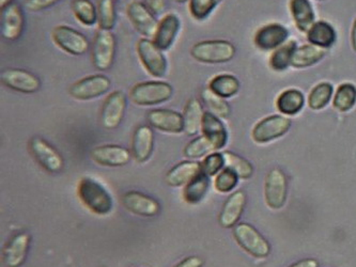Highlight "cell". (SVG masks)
<instances>
[{
    "label": "cell",
    "mask_w": 356,
    "mask_h": 267,
    "mask_svg": "<svg viewBox=\"0 0 356 267\" xmlns=\"http://www.w3.org/2000/svg\"><path fill=\"white\" fill-rule=\"evenodd\" d=\"M200 172H202V166L198 161H181L167 172L165 180L169 186L179 188V187H184Z\"/></svg>",
    "instance_id": "cell-23"
},
{
    "label": "cell",
    "mask_w": 356,
    "mask_h": 267,
    "mask_svg": "<svg viewBox=\"0 0 356 267\" xmlns=\"http://www.w3.org/2000/svg\"><path fill=\"white\" fill-rule=\"evenodd\" d=\"M202 131V135L212 143L216 151L220 150L227 145L228 131L220 118L213 115L210 111L204 113Z\"/></svg>",
    "instance_id": "cell-25"
},
{
    "label": "cell",
    "mask_w": 356,
    "mask_h": 267,
    "mask_svg": "<svg viewBox=\"0 0 356 267\" xmlns=\"http://www.w3.org/2000/svg\"><path fill=\"white\" fill-rule=\"evenodd\" d=\"M137 54L146 71L151 76L161 79L167 72V59L163 51L148 38L140 39L137 43Z\"/></svg>",
    "instance_id": "cell-5"
},
{
    "label": "cell",
    "mask_w": 356,
    "mask_h": 267,
    "mask_svg": "<svg viewBox=\"0 0 356 267\" xmlns=\"http://www.w3.org/2000/svg\"><path fill=\"white\" fill-rule=\"evenodd\" d=\"M154 133L149 125H140L135 129L132 139V156L138 164H145L152 156Z\"/></svg>",
    "instance_id": "cell-21"
},
{
    "label": "cell",
    "mask_w": 356,
    "mask_h": 267,
    "mask_svg": "<svg viewBox=\"0 0 356 267\" xmlns=\"http://www.w3.org/2000/svg\"><path fill=\"white\" fill-rule=\"evenodd\" d=\"M296 42L294 40L286 42L284 45L273 51L270 58V67L276 72L284 71L291 65L292 57L296 51Z\"/></svg>",
    "instance_id": "cell-33"
},
{
    "label": "cell",
    "mask_w": 356,
    "mask_h": 267,
    "mask_svg": "<svg viewBox=\"0 0 356 267\" xmlns=\"http://www.w3.org/2000/svg\"><path fill=\"white\" fill-rule=\"evenodd\" d=\"M127 99L123 91H113L107 97L101 111V123L104 129L113 131L119 127L127 111Z\"/></svg>",
    "instance_id": "cell-13"
},
{
    "label": "cell",
    "mask_w": 356,
    "mask_h": 267,
    "mask_svg": "<svg viewBox=\"0 0 356 267\" xmlns=\"http://www.w3.org/2000/svg\"><path fill=\"white\" fill-rule=\"evenodd\" d=\"M288 184L286 175L280 169H273L268 172L264 186V196L268 207L280 210L287 200Z\"/></svg>",
    "instance_id": "cell-16"
},
{
    "label": "cell",
    "mask_w": 356,
    "mask_h": 267,
    "mask_svg": "<svg viewBox=\"0 0 356 267\" xmlns=\"http://www.w3.org/2000/svg\"><path fill=\"white\" fill-rule=\"evenodd\" d=\"M111 88V79L102 74H97L73 83L70 87L69 93L73 99L79 101H90V99L102 97L103 95L108 92Z\"/></svg>",
    "instance_id": "cell-9"
},
{
    "label": "cell",
    "mask_w": 356,
    "mask_h": 267,
    "mask_svg": "<svg viewBox=\"0 0 356 267\" xmlns=\"http://www.w3.org/2000/svg\"><path fill=\"white\" fill-rule=\"evenodd\" d=\"M0 81L11 90L25 95L38 92L41 81L35 74L21 69H7L0 74Z\"/></svg>",
    "instance_id": "cell-11"
},
{
    "label": "cell",
    "mask_w": 356,
    "mask_h": 267,
    "mask_svg": "<svg viewBox=\"0 0 356 267\" xmlns=\"http://www.w3.org/2000/svg\"><path fill=\"white\" fill-rule=\"evenodd\" d=\"M202 172L209 177L218 175L225 166V159L222 153L213 152L207 155L200 163Z\"/></svg>",
    "instance_id": "cell-42"
},
{
    "label": "cell",
    "mask_w": 356,
    "mask_h": 267,
    "mask_svg": "<svg viewBox=\"0 0 356 267\" xmlns=\"http://www.w3.org/2000/svg\"><path fill=\"white\" fill-rule=\"evenodd\" d=\"M147 119L151 127L163 133L174 135L184 133L183 115L178 111L172 109H153L149 111Z\"/></svg>",
    "instance_id": "cell-20"
},
{
    "label": "cell",
    "mask_w": 356,
    "mask_h": 267,
    "mask_svg": "<svg viewBox=\"0 0 356 267\" xmlns=\"http://www.w3.org/2000/svg\"><path fill=\"white\" fill-rule=\"evenodd\" d=\"M246 204V195L244 191H238L224 203L220 211L218 221L222 228L232 229L238 225Z\"/></svg>",
    "instance_id": "cell-22"
},
{
    "label": "cell",
    "mask_w": 356,
    "mask_h": 267,
    "mask_svg": "<svg viewBox=\"0 0 356 267\" xmlns=\"http://www.w3.org/2000/svg\"><path fill=\"white\" fill-rule=\"evenodd\" d=\"M305 105V97L298 89L282 91L276 101L278 111L284 115H298Z\"/></svg>",
    "instance_id": "cell-31"
},
{
    "label": "cell",
    "mask_w": 356,
    "mask_h": 267,
    "mask_svg": "<svg viewBox=\"0 0 356 267\" xmlns=\"http://www.w3.org/2000/svg\"><path fill=\"white\" fill-rule=\"evenodd\" d=\"M116 56V38L109 31L99 29L92 45V63L99 71L111 69Z\"/></svg>",
    "instance_id": "cell-8"
},
{
    "label": "cell",
    "mask_w": 356,
    "mask_h": 267,
    "mask_svg": "<svg viewBox=\"0 0 356 267\" xmlns=\"http://www.w3.org/2000/svg\"><path fill=\"white\" fill-rule=\"evenodd\" d=\"M25 26L24 12L19 5L13 3L1 9V37L7 41L14 42L21 38Z\"/></svg>",
    "instance_id": "cell-19"
},
{
    "label": "cell",
    "mask_w": 356,
    "mask_h": 267,
    "mask_svg": "<svg viewBox=\"0 0 356 267\" xmlns=\"http://www.w3.org/2000/svg\"><path fill=\"white\" fill-rule=\"evenodd\" d=\"M91 159L99 166L119 168L127 166L132 159V152L118 145H104L93 147Z\"/></svg>",
    "instance_id": "cell-14"
},
{
    "label": "cell",
    "mask_w": 356,
    "mask_h": 267,
    "mask_svg": "<svg viewBox=\"0 0 356 267\" xmlns=\"http://www.w3.org/2000/svg\"><path fill=\"white\" fill-rule=\"evenodd\" d=\"M240 87V81L232 74L216 75L209 83V89L222 99H229L238 95Z\"/></svg>",
    "instance_id": "cell-32"
},
{
    "label": "cell",
    "mask_w": 356,
    "mask_h": 267,
    "mask_svg": "<svg viewBox=\"0 0 356 267\" xmlns=\"http://www.w3.org/2000/svg\"><path fill=\"white\" fill-rule=\"evenodd\" d=\"M216 147L212 143L206 136L202 135V136L196 137L191 140L184 147L183 153L186 159L194 161V159H202V157L204 159L207 155L216 152Z\"/></svg>",
    "instance_id": "cell-38"
},
{
    "label": "cell",
    "mask_w": 356,
    "mask_h": 267,
    "mask_svg": "<svg viewBox=\"0 0 356 267\" xmlns=\"http://www.w3.org/2000/svg\"><path fill=\"white\" fill-rule=\"evenodd\" d=\"M31 235L28 232H19L10 238L3 247L1 260L6 267H21L27 260L31 250Z\"/></svg>",
    "instance_id": "cell-12"
},
{
    "label": "cell",
    "mask_w": 356,
    "mask_h": 267,
    "mask_svg": "<svg viewBox=\"0 0 356 267\" xmlns=\"http://www.w3.org/2000/svg\"><path fill=\"white\" fill-rule=\"evenodd\" d=\"M356 104V87L351 83H341L334 97L333 106L340 113L351 111Z\"/></svg>",
    "instance_id": "cell-34"
},
{
    "label": "cell",
    "mask_w": 356,
    "mask_h": 267,
    "mask_svg": "<svg viewBox=\"0 0 356 267\" xmlns=\"http://www.w3.org/2000/svg\"><path fill=\"white\" fill-rule=\"evenodd\" d=\"M204 111L202 103L197 99H191L186 104L183 113L184 122V133L188 136H196L202 131Z\"/></svg>",
    "instance_id": "cell-28"
},
{
    "label": "cell",
    "mask_w": 356,
    "mask_h": 267,
    "mask_svg": "<svg viewBox=\"0 0 356 267\" xmlns=\"http://www.w3.org/2000/svg\"><path fill=\"white\" fill-rule=\"evenodd\" d=\"M202 99L204 105L208 107L209 111L216 117L227 119L232 113L229 104L227 103L222 97L211 91L209 88L202 91Z\"/></svg>",
    "instance_id": "cell-37"
},
{
    "label": "cell",
    "mask_w": 356,
    "mask_h": 267,
    "mask_svg": "<svg viewBox=\"0 0 356 267\" xmlns=\"http://www.w3.org/2000/svg\"><path fill=\"white\" fill-rule=\"evenodd\" d=\"M218 0H190L191 15L197 21H202L212 13Z\"/></svg>",
    "instance_id": "cell-43"
},
{
    "label": "cell",
    "mask_w": 356,
    "mask_h": 267,
    "mask_svg": "<svg viewBox=\"0 0 356 267\" xmlns=\"http://www.w3.org/2000/svg\"><path fill=\"white\" fill-rule=\"evenodd\" d=\"M210 188V177L200 172L191 182L185 185L182 196L185 202L191 205L202 202Z\"/></svg>",
    "instance_id": "cell-30"
},
{
    "label": "cell",
    "mask_w": 356,
    "mask_h": 267,
    "mask_svg": "<svg viewBox=\"0 0 356 267\" xmlns=\"http://www.w3.org/2000/svg\"><path fill=\"white\" fill-rule=\"evenodd\" d=\"M14 3V0H0V7L1 9L7 7V6L11 5V3Z\"/></svg>",
    "instance_id": "cell-49"
},
{
    "label": "cell",
    "mask_w": 356,
    "mask_h": 267,
    "mask_svg": "<svg viewBox=\"0 0 356 267\" xmlns=\"http://www.w3.org/2000/svg\"><path fill=\"white\" fill-rule=\"evenodd\" d=\"M319 1H325V0H319Z\"/></svg>",
    "instance_id": "cell-52"
},
{
    "label": "cell",
    "mask_w": 356,
    "mask_h": 267,
    "mask_svg": "<svg viewBox=\"0 0 356 267\" xmlns=\"http://www.w3.org/2000/svg\"><path fill=\"white\" fill-rule=\"evenodd\" d=\"M145 5L154 14H161L166 9L165 0H144Z\"/></svg>",
    "instance_id": "cell-46"
},
{
    "label": "cell",
    "mask_w": 356,
    "mask_h": 267,
    "mask_svg": "<svg viewBox=\"0 0 356 267\" xmlns=\"http://www.w3.org/2000/svg\"><path fill=\"white\" fill-rule=\"evenodd\" d=\"M127 17L139 33L148 39L154 38L160 24L153 15V12L145 3L140 1L131 3L127 7Z\"/></svg>",
    "instance_id": "cell-17"
},
{
    "label": "cell",
    "mask_w": 356,
    "mask_h": 267,
    "mask_svg": "<svg viewBox=\"0 0 356 267\" xmlns=\"http://www.w3.org/2000/svg\"><path fill=\"white\" fill-rule=\"evenodd\" d=\"M290 12L298 31L307 33L316 23L315 11L309 0H290Z\"/></svg>",
    "instance_id": "cell-26"
},
{
    "label": "cell",
    "mask_w": 356,
    "mask_h": 267,
    "mask_svg": "<svg viewBox=\"0 0 356 267\" xmlns=\"http://www.w3.org/2000/svg\"><path fill=\"white\" fill-rule=\"evenodd\" d=\"M180 27L181 21L178 15L175 13L167 14L166 17L161 21L158 31L155 33L154 40H153L159 49H162L163 51L170 49L180 31Z\"/></svg>",
    "instance_id": "cell-24"
},
{
    "label": "cell",
    "mask_w": 356,
    "mask_h": 267,
    "mask_svg": "<svg viewBox=\"0 0 356 267\" xmlns=\"http://www.w3.org/2000/svg\"><path fill=\"white\" fill-rule=\"evenodd\" d=\"M234 237L238 246L254 258H266L270 254V245L250 225H236L234 229Z\"/></svg>",
    "instance_id": "cell-4"
},
{
    "label": "cell",
    "mask_w": 356,
    "mask_h": 267,
    "mask_svg": "<svg viewBox=\"0 0 356 267\" xmlns=\"http://www.w3.org/2000/svg\"><path fill=\"white\" fill-rule=\"evenodd\" d=\"M236 53L234 44L225 40L198 42L191 49V56L195 60L208 65L229 63Z\"/></svg>",
    "instance_id": "cell-2"
},
{
    "label": "cell",
    "mask_w": 356,
    "mask_h": 267,
    "mask_svg": "<svg viewBox=\"0 0 356 267\" xmlns=\"http://www.w3.org/2000/svg\"><path fill=\"white\" fill-rule=\"evenodd\" d=\"M72 11L77 21L87 27L95 25L99 21L97 7L90 0H73Z\"/></svg>",
    "instance_id": "cell-36"
},
{
    "label": "cell",
    "mask_w": 356,
    "mask_h": 267,
    "mask_svg": "<svg viewBox=\"0 0 356 267\" xmlns=\"http://www.w3.org/2000/svg\"><path fill=\"white\" fill-rule=\"evenodd\" d=\"M222 155H224L226 168L234 170L241 179H250L252 177L254 168L248 159L241 157L236 153L230 152V151L222 153Z\"/></svg>",
    "instance_id": "cell-39"
},
{
    "label": "cell",
    "mask_w": 356,
    "mask_h": 267,
    "mask_svg": "<svg viewBox=\"0 0 356 267\" xmlns=\"http://www.w3.org/2000/svg\"><path fill=\"white\" fill-rule=\"evenodd\" d=\"M238 175L230 168H225L216 175L214 188L220 194H228L238 185Z\"/></svg>",
    "instance_id": "cell-41"
},
{
    "label": "cell",
    "mask_w": 356,
    "mask_h": 267,
    "mask_svg": "<svg viewBox=\"0 0 356 267\" xmlns=\"http://www.w3.org/2000/svg\"><path fill=\"white\" fill-rule=\"evenodd\" d=\"M174 95V88L165 81H145L131 89L130 97L138 106H154L169 101Z\"/></svg>",
    "instance_id": "cell-3"
},
{
    "label": "cell",
    "mask_w": 356,
    "mask_h": 267,
    "mask_svg": "<svg viewBox=\"0 0 356 267\" xmlns=\"http://www.w3.org/2000/svg\"><path fill=\"white\" fill-rule=\"evenodd\" d=\"M76 191L83 207L97 216H107L113 212V196L102 183L93 177H81Z\"/></svg>",
    "instance_id": "cell-1"
},
{
    "label": "cell",
    "mask_w": 356,
    "mask_h": 267,
    "mask_svg": "<svg viewBox=\"0 0 356 267\" xmlns=\"http://www.w3.org/2000/svg\"><path fill=\"white\" fill-rule=\"evenodd\" d=\"M122 204L129 212L145 218H153L161 212V204L156 199L138 191L125 193Z\"/></svg>",
    "instance_id": "cell-15"
},
{
    "label": "cell",
    "mask_w": 356,
    "mask_h": 267,
    "mask_svg": "<svg viewBox=\"0 0 356 267\" xmlns=\"http://www.w3.org/2000/svg\"><path fill=\"white\" fill-rule=\"evenodd\" d=\"M220 1H222V0H218V3H220Z\"/></svg>",
    "instance_id": "cell-51"
},
{
    "label": "cell",
    "mask_w": 356,
    "mask_h": 267,
    "mask_svg": "<svg viewBox=\"0 0 356 267\" xmlns=\"http://www.w3.org/2000/svg\"><path fill=\"white\" fill-rule=\"evenodd\" d=\"M291 127V120L284 115H273L264 118L254 125L252 137L257 143H266L275 140L287 134Z\"/></svg>",
    "instance_id": "cell-10"
},
{
    "label": "cell",
    "mask_w": 356,
    "mask_h": 267,
    "mask_svg": "<svg viewBox=\"0 0 356 267\" xmlns=\"http://www.w3.org/2000/svg\"><path fill=\"white\" fill-rule=\"evenodd\" d=\"M60 0H26L25 6L31 11L38 12L42 10L49 9Z\"/></svg>",
    "instance_id": "cell-44"
},
{
    "label": "cell",
    "mask_w": 356,
    "mask_h": 267,
    "mask_svg": "<svg viewBox=\"0 0 356 267\" xmlns=\"http://www.w3.org/2000/svg\"><path fill=\"white\" fill-rule=\"evenodd\" d=\"M29 150L38 164L49 173H59L65 167V161L55 147L41 137L29 141Z\"/></svg>",
    "instance_id": "cell-6"
},
{
    "label": "cell",
    "mask_w": 356,
    "mask_h": 267,
    "mask_svg": "<svg viewBox=\"0 0 356 267\" xmlns=\"http://www.w3.org/2000/svg\"><path fill=\"white\" fill-rule=\"evenodd\" d=\"M51 39L59 49L72 56L85 55L90 47L88 39L69 26H57L51 33Z\"/></svg>",
    "instance_id": "cell-7"
},
{
    "label": "cell",
    "mask_w": 356,
    "mask_h": 267,
    "mask_svg": "<svg viewBox=\"0 0 356 267\" xmlns=\"http://www.w3.org/2000/svg\"><path fill=\"white\" fill-rule=\"evenodd\" d=\"M175 1H176V3H185V1H188V0H175Z\"/></svg>",
    "instance_id": "cell-50"
},
{
    "label": "cell",
    "mask_w": 356,
    "mask_h": 267,
    "mask_svg": "<svg viewBox=\"0 0 356 267\" xmlns=\"http://www.w3.org/2000/svg\"><path fill=\"white\" fill-rule=\"evenodd\" d=\"M326 55V49L315 47L312 44H306L296 47L292 57L291 67L294 69H306L317 65Z\"/></svg>",
    "instance_id": "cell-29"
},
{
    "label": "cell",
    "mask_w": 356,
    "mask_h": 267,
    "mask_svg": "<svg viewBox=\"0 0 356 267\" xmlns=\"http://www.w3.org/2000/svg\"><path fill=\"white\" fill-rule=\"evenodd\" d=\"M308 42L315 47L327 49L333 47L337 40V33L331 24L325 21L316 22L306 33Z\"/></svg>",
    "instance_id": "cell-27"
},
{
    "label": "cell",
    "mask_w": 356,
    "mask_h": 267,
    "mask_svg": "<svg viewBox=\"0 0 356 267\" xmlns=\"http://www.w3.org/2000/svg\"><path fill=\"white\" fill-rule=\"evenodd\" d=\"M204 260L198 256H191L183 259L174 267H204Z\"/></svg>",
    "instance_id": "cell-45"
},
{
    "label": "cell",
    "mask_w": 356,
    "mask_h": 267,
    "mask_svg": "<svg viewBox=\"0 0 356 267\" xmlns=\"http://www.w3.org/2000/svg\"><path fill=\"white\" fill-rule=\"evenodd\" d=\"M290 267H319V263L315 259H306V260L300 261Z\"/></svg>",
    "instance_id": "cell-47"
},
{
    "label": "cell",
    "mask_w": 356,
    "mask_h": 267,
    "mask_svg": "<svg viewBox=\"0 0 356 267\" xmlns=\"http://www.w3.org/2000/svg\"><path fill=\"white\" fill-rule=\"evenodd\" d=\"M289 38V31L282 24H266L254 35V45L260 51H275L284 45Z\"/></svg>",
    "instance_id": "cell-18"
},
{
    "label": "cell",
    "mask_w": 356,
    "mask_h": 267,
    "mask_svg": "<svg viewBox=\"0 0 356 267\" xmlns=\"http://www.w3.org/2000/svg\"><path fill=\"white\" fill-rule=\"evenodd\" d=\"M334 87L331 83H318L312 88L308 97V106L312 111H320L329 105L333 97Z\"/></svg>",
    "instance_id": "cell-35"
},
{
    "label": "cell",
    "mask_w": 356,
    "mask_h": 267,
    "mask_svg": "<svg viewBox=\"0 0 356 267\" xmlns=\"http://www.w3.org/2000/svg\"><path fill=\"white\" fill-rule=\"evenodd\" d=\"M99 29L111 31L116 25L117 11L113 0H99Z\"/></svg>",
    "instance_id": "cell-40"
},
{
    "label": "cell",
    "mask_w": 356,
    "mask_h": 267,
    "mask_svg": "<svg viewBox=\"0 0 356 267\" xmlns=\"http://www.w3.org/2000/svg\"><path fill=\"white\" fill-rule=\"evenodd\" d=\"M351 45L352 49H353V51L356 53V19H354L353 26H352Z\"/></svg>",
    "instance_id": "cell-48"
}]
</instances>
